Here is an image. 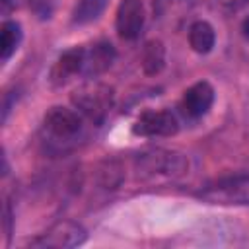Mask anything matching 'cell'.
<instances>
[{
    "mask_svg": "<svg viewBox=\"0 0 249 249\" xmlns=\"http://www.w3.org/2000/svg\"><path fill=\"white\" fill-rule=\"evenodd\" d=\"M134 167L140 179H156V177H167L175 179L187 171V160L169 150H146L136 156Z\"/></svg>",
    "mask_w": 249,
    "mask_h": 249,
    "instance_id": "1",
    "label": "cell"
},
{
    "mask_svg": "<svg viewBox=\"0 0 249 249\" xmlns=\"http://www.w3.org/2000/svg\"><path fill=\"white\" fill-rule=\"evenodd\" d=\"M198 198L220 206H247L249 204V175H230L208 183L198 191Z\"/></svg>",
    "mask_w": 249,
    "mask_h": 249,
    "instance_id": "2",
    "label": "cell"
},
{
    "mask_svg": "<svg viewBox=\"0 0 249 249\" xmlns=\"http://www.w3.org/2000/svg\"><path fill=\"white\" fill-rule=\"evenodd\" d=\"M72 103L76 105V109L82 117L99 124L113 105V89L105 84L89 82L74 91Z\"/></svg>",
    "mask_w": 249,
    "mask_h": 249,
    "instance_id": "3",
    "label": "cell"
},
{
    "mask_svg": "<svg viewBox=\"0 0 249 249\" xmlns=\"http://www.w3.org/2000/svg\"><path fill=\"white\" fill-rule=\"evenodd\" d=\"M82 115L66 107H53L43 119V132L49 142L70 144L82 132Z\"/></svg>",
    "mask_w": 249,
    "mask_h": 249,
    "instance_id": "4",
    "label": "cell"
},
{
    "mask_svg": "<svg viewBox=\"0 0 249 249\" xmlns=\"http://www.w3.org/2000/svg\"><path fill=\"white\" fill-rule=\"evenodd\" d=\"M88 233L86 230L72 220H62L53 224L47 231H43L39 237H35L29 245L39 247V249H68V247H78L86 241Z\"/></svg>",
    "mask_w": 249,
    "mask_h": 249,
    "instance_id": "5",
    "label": "cell"
},
{
    "mask_svg": "<svg viewBox=\"0 0 249 249\" xmlns=\"http://www.w3.org/2000/svg\"><path fill=\"white\" fill-rule=\"evenodd\" d=\"M179 128L177 117L167 111H144L132 124V132L138 136H171Z\"/></svg>",
    "mask_w": 249,
    "mask_h": 249,
    "instance_id": "6",
    "label": "cell"
},
{
    "mask_svg": "<svg viewBox=\"0 0 249 249\" xmlns=\"http://www.w3.org/2000/svg\"><path fill=\"white\" fill-rule=\"evenodd\" d=\"M115 25H117V33L123 39L126 41L138 39L144 27L142 0H121L117 8V16H115Z\"/></svg>",
    "mask_w": 249,
    "mask_h": 249,
    "instance_id": "7",
    "label": "cell"
},
{
    "mask_svg": "<svg viewBox=\"0 0 249 249\" xmlns=\"http://www.w3.org/2000/svg\"><path fill=\"white\" fill-rule=\"evenodd\" d=\"M214 103V88L208 82H196L185 89L181 99V111L189 119H198L208 113Z\"/></svg>",
    "mask_w": 249,
    "mask_h": 249,
    "instance_id": "8",
    "label": "cell"
},
{
    "mask_svg": "<svg viewBox=\"0 0 249 249\" xmlns=\"http://www.w3.org/2000/svg\"><path fill=\"white\" fill-rule=\"evenodd\" d=\"M117 53L115 47L109 41H99L91 45L89 49L84 51V66H82V76L86 78H97L99 74L107 72L115 60Z\"/></svg>",
    "mask_w": 249,
    "mask_h": 249,
    "instance_id": "9",
    "label": "cell"
},
{
    "mask_svg": "<svg viewBox=\"0 0 249 249\" xmlns=\"http://www.w3.org/2000/svg\"><path fill=\"white\" fill-rule=\"evenodd\" d=\"M84 51H86V49H82V47H74V49L64 51V53L56 58V62H54V66H53V70H51V82H53L54 86H64L72 76L82 74Z\"/></svg>",
    "mask_w": 249,
    "mask_h": 249,
    "instance_id": "10",
    "label": "cell"
},
{
    "mask_svg": "<svg viewBox=\"0 0 249 249\" xmlns=\"http://www.w3.org/2000/svg\"><path fill=\"white\" fill-rule=\"evenodd\" d=\"M214 43H216V33H214V27L208 21L196 19V21L191 23V27H189V45L195 53L206 54L214 49Z\"/></svg>",
    "mask_w": 249,
    "mask_h": 249,
    "instance_id": "11",
    "label": "cell"
},
{
    "mask_svg": "<svg viewBox=\"0 0 249 249\" xmlns=\"http://www.w3.org/2000/svg\"><path fill=\"white\" fill-rule=\"evenodd\" d=\"M165 66V49L161 45V41H148L144 45L142 51V68L148 76H154L158 72H161V68Z\"/></svg>",
    "mask_w": 249,
    "mask_h": 249,
    "instance_id": "12",
    "label": "cell"
},
{
    "mask_svg": "<svg viewBox=\"0 0 249 249\" xmlns=\"http://www.w3.org/2000/svg\"><path fill=\"white\" fill-rule=\"evenodd\" d=\"M21 43V27L16 21H4L0 29V56L2 60H10L16 49Z\"/></svg>",
    "mask_w": 249,
    "mask_h": 249,
    "instance_id": "13",
    "label": "cell"
},
{
    "mask_svg": "<svg viewBox=\"0 0 249 249\" xmlns=\"http://www.w3.org/2000/svg\"><path fill=\"white\" fill-rule=\"evenodd\" d=\"M107 6V0H78L72 10V21L78 25L97 19Z\"/></svg>",
    "mask_w": 249,
    "mask_h": 249,
    "instance_id": "14",
    "label": "cell"
},
{
    "mask_svg": "<svg viewBox=\"0 0 249 249\" xmlns=\"http://www.w3.org/2000/svg\"><path fill=\"white\" fill-rule=\"evenodd\" d=\"M218 6H222L224 10H230V12H235L239 8H243L245 4H249V0H216Z\"/></svg>",
    "mask_w": 249,
    "mask_h": 249,
    "instance_id": "15",
    "label": "cell"
},
{
    "mask_svg": "<svg viewBox=\"0 0 249 249\" xmlns=\"http://www.w3.org/2000/svg\"><path fill=\"white\" fill-rule=\"evenodd\" d=\"M18 6H19V0H2V12H4V14L16 10Z\"/></svg>",
    "mask_w": 249,
    "mask_h": 249,
    "instance_id": "16",
    "label": "cell"
},
{
    "mask_svg": "<svg viewBox=\"0 0 249 249\" xmlns=\"http://www.w3.org/2000/svg\"><path fill=\"white\" fill-rule=\"evenodd\" d=\"M243 35L249 39V18H245V21H243Z\"/></svg>",
    "mask_w": 249,
    "mask_h": 249,
    "instance_id": "17",
    "label": "cell"
}]
</instances>
